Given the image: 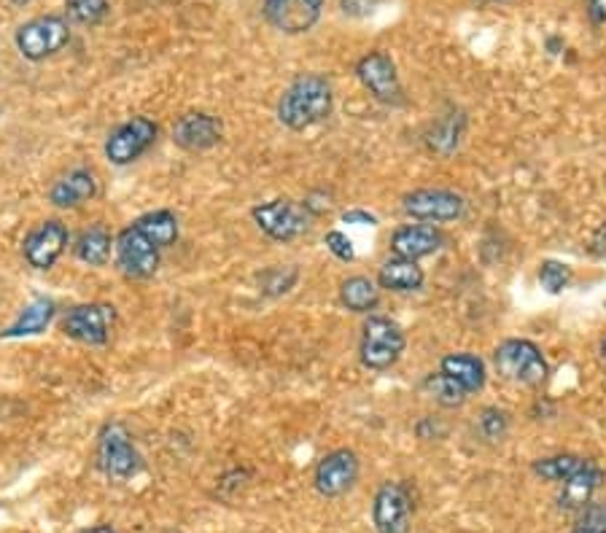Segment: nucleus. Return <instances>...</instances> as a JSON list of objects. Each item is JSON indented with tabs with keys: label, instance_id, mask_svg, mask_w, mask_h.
<instances>
[{
	"label": "nucleus",
	"instance_id": "30",
	"mask_svg": "<svg viewBox=\"0 0 606 533\" xmlns=\"http://www.w3.org/2000/svg\"><path fill=\"white\" fill-rule=\"evenodd\" d=\"M571 278H575V272H571V267L564 265V262L547 259L539 265V283H542V289L547 291V294H560L564 289H569Z\"/></svg>",
	"mask_w": 606,
	"mask_h": 533
},
{
	"label": "nucleus",
	"instance_id": "7",
	"mask_svg": "<svg viewBox=\"0 0 606 533\" xmlns=\"http://www.w3.org/2000/svg\"><path fill=\"white\" fill-rule=\"evenodd\" d=\"M356 78L362 81V87L378 100V103L391 105V109H400V105H404V89L391 54L380 52V49L364 54V58L356 63Z\"/></svg>",
	"mask_w": 606,
	"mask_h": 533
},
{
	"label": "nucleus",
	"instance_id": "28",
	"mask_svg": "<svg viewBox=\"0 0 606 533\" xmlns=\"http://www.w3.org/2000/svg\"><path fill=\"white\" fill-rule=\"evenodd\" d=\"M424 391L437 404H442V407H447V409L462 407V404L469 399L467 391H464L458 383H453V380L447 378V375H442V372L429 375V378L424 380Z\"/></svg>",
	"mask_w": 606,
	"mask_h": 533
},
{
	"label": "nucleus",
	"instance_id": "35",
	"mask_svg": "<svg viewBox=\"0 0 606 533\" xmlns=\"http://www.w3.org/2000/svg\"><path fill=\"white\" fill-rule=\"evenodd\" d=\"M337 3H340L342 14L362 20V16L373 14L375 5H378V0H337Z\"/></svg>",
	"mask_w": 606,
	"mask_h": 533
},
{
	"label": "nucleus",
	"instance_id": "20",
	"mask_svg": "<svg viewBox=\"0 0 606 533\" xmlns=\"http://www.w3.org/2000/svg\"><path fill=\"white\" fill-rule=\"evenodd\" d=\"M440 372L447 375L453 383L462 385L469 396L485 389V364H482V358L471 356V353H451V356H445L440 364Z\"/></svg>",
	"mask_w": 606,
	"mask_h": 533
},
{
	"label": "nucleus",
	"instance_id": "41",
	"mask_svg": "<svg viewBox=\"0 0 606 533\" xmlns=\"http://www.w3.org/2000/svg\"><path fill=\"white\" fill-rule=\"evenodd\" d=\"M11 3L20 5V9H22V5H27V3H30V0H11Z\"/></svg>",
	"mask_w": 606,
	"mask_h": 533
},
{
	"label": "nucleus",
	"instance_id": "32",
	"mask_svg": "<svg viewBox=\"0 0 606 533\" xmlns=\"http://www.w3.org/2000/svg\"><path fill=\"white\" fill-rule=\"evenodd\" d=\"M606 531V502H591L580 509L575 533H604Z\"/></svg>",
	"mask_w": 606,
	"mask_h": 533
},
{
	"label": "nucleus",
	"instance_id": "21",
	"mask_svg": "<svg viewBox=\"0 0 606 533\" xmlns=\"http://www.w3.org/2000/svg\"><path fill=\"white\" fill-rule=\"evenodd\" d=\"M424 269L418 267V262H409V259H394L383 262L378 272V285L386 291H394V294H409V291H418L424 289Z\"/></svg>",
	"mask_w": 606,
	"mask_h": 533
},
{
	"label": "nucleus",
	"instance_id": "29",
	"mask_svg": "<svg viewBox=\"0 0 606 533\" xmlns=\"http://www.w3.org/2000/svg\"><path fill=\"white\" fill-rule=\"evenodd\" d=\"M65 11L76 25L94 27L109 16L111 3L109 0H65Z\"/></svg>",
	"mask_w": 606,
	"mask_h": 533
},
{
	"label": "nucleus",
	"instance_id": "17",
	"mask_svg": "<svg viewBox=\"0 0 606 533\" xmlns=\"http://www.w3.org/2000/svg\"><path fill=\"white\" fill-rule=\"evenodd\" d=\"M445 245V234L434 227H426V224H404L391 234V251L400 259L418 262L426 256L437 254V251Z\"/></svg>",
	"mask_w": 606,
	"mask_h": 533
},
{
	"label": "nucleus",
	"instance_id": "39",
	"mask_svg": "<svg viewBox=\"0 0 606 533\" xmlns=\"http://www.w3.org/2000/svg\"><path fill=\"white\" fill-rule=\"evenodd\" d=\"M78 533H119L114 529V525H92V529H84V531H78Z\"/></svg>",
	"mask_w": 606,
	"mask_h": 533
},
{
	"label": "nucleus",
	"instance_id": "22",
	"mask_svg": "<svg viewBox=\"0 0 606 533\" xmlns=\"http://www.w3.org/2000/svg\"><path fill=\"white\" fill-rule=\"evenodd\" d=\"M114 249H116V240L105 227L84 229V232L78 234L76 245H73V251H76V259L84 262V265H89V267L109 265L111 251Z\"/></svg>",
	"mask_w": 606,
	"mask_h": 533
},
{
	"label": "nucleus",
	"instance_id": "9",
	"mask_svg": "<svg viewBox=\"0 0 606 533\" xmlns=\"http://www.w3.org/2000/svg\"><path fill=\"white\" fill-rule=\"evenodd\" d=\"M156 125L149 116H132L125 125L116 127L114 132L105 140V160L116 167L132 165L135 160L146 154L156 140Z\"/></svg>",
	"mask_w": 606,
	"mask_h": 533
},
{
	"label": "nucleus",
	"instance_id": "5",
	"mask_svg": "<svg viewBox=\"0 0 606 533\" xmlns=\"http://www.w3.org/2000/svg\"><path fill=\"white\" fill-rule=\"evenodd\" d=\"M98 467L109 480L125 482L140 471V453L122 423H105L98 436Z\"/></svg>",
	"mask_w": 606,
	"mask_h": 533
},
{
	"label": "nucleus",
	"instance_id": "1",
	"mask_svg": "<svg viewBox=\"0 0 606 533\" xmlns=\"http://www.w3.org/2000/svg\"><path fill=\"white\" fill-rule=\"evenodd\" d=\"M334 92L332 84L321 73H302L286 87L278 100V119L289 130L302 132L321 125L332 116Z\"/></svg>",
	"mask_w": 606,
	"mask_h": 533
},
{
	"label": "nucleus",
	"instance_id": "4",
	"mask_svg": "<svg viewBox=\"0 0 606 533\" xmlns=\"http://www.w3.org/2000/svg\"><path fill=\"white\" fill-rule=\"evenodd\" d=\"M493 367L504 380L539 389L547 380L550 367L542 351L531 340H507L493 351Z\"/></svg>",
	"mask_w": 606,
	"mask_h": 533
},
{
	"label": "nucleus",
	"instance_id": "26",
	"mask_svg": "<svg viewBox=\"0 0 606 533\" xmlns=\"http://www.w3.org/2000/svg\"><path fill=\"white\" fill-rule=\"evenodd\" d=\"M464 127H467L464 114H447L445 119L437 122L429 132L431 151H437V154H445V156L453 154V151L458 149V143H462Z\"/></svg>",
	"mask_w": 606,
	"mask_h": 533
},
{
	"label": "nucleus",
	"instance_id": "3",
	"mask_svg": "<svg viewBox=\"0 0 606 533\" xmlns=\"http://www.w3.org/2000/svg\"><path fill=\"white\" fill-rule=\"evenodd\" d=\"M404 345H407V337H404L400 323L386 316H369L362 327L358 358L373 372H386L400 361Z\"/></svg>",
	"mask_w": 606,
	"mask_h": 533
},
{
	"label": "nucleus",
	"instance_id": "43",
	"mask_svg": "<svg viewBox=\"0 0 606 533\" xmlns=\"http://www.w3.org/2000/svg\"><path fill=\"white\" fill-rule=\"evenodd\" d=\"M604 307H606V302H604Z\"/></svg>",
	"mask_w": 606,
	"mask_h": 533
},
{
	"label": "nucleus",
	"instance_id": "24",
	"mask_svg": "<svg viewBox=\"0 0 606 533\" xmlns=\"http://www.w3.org/2000/svg\"><path fill=\"white\" fill-rule=\"evenodd\" d=\"M340 302L351 313H373L380 302V289L367 275H351L340 283Z\"/></svg>",
	"mask_w": 606,
	"mask_h": 533
},
{
	"label": "nucleus",
	"instance_id": "38",
	"mask_svg": "<svg viewBox=\"0 0 606 533\" xmlns=\"http://www.w3.org/2000/svg\"><path fill=\"white\" fill-rule=\"evenodd\" d=\"M591 254L593 256H606V221L602 224V227L593 232V238H591Z\"/></svg>",
	"mask_w": 606,
	"mask_h": 533
},
{
	"label": "nucleus",
	"instance_id": "14",
	"mask_svg": "<svg viewBox=\"0 0 606 533\" xmlns=\"http://www.w3.org/2000/svg\"><path fill=\"white\" fill-rule=\"evenodd\" d=\"M358 456L348 447H340V450L327 453V456L318 461L316 474H313V485L316 491L321 493L324 498H340L356 485L358 480Z\"/></svg>",
	"mask_w": 606,
	"mask_h": 533
},
{
	"label": "nucleus",
	"instance_id": "36",
	"mask_svg": "<svg viewBox=\"0 0 606 533\" xmlns=\"http://www.w3.org/2000/svg\"><path fill=\"white\" fill-rule=\"evenodd\" d=\"M342 221L345 224H362V227H375L378 224V218L373 216V213H367V211H345L342 213Z\"/></svg>",
	"mask_w": 606,
	"mask_h": 533
},
{
	"label": "nucleus",
	"instance_id": "10",
	"mask_svg": "<svg viewBox=\"0 0 606 533\" xmlns=\"http://www.w3.org/2000/svg\"><path fill=\"white\" fill-rule=\"evenodd\" d=\"M373 525L378 533H409L413 496L402 482H383L373 502Z\"/></svg>",
	"mask_w": 606,
	"mask_h": 533
},
{
	"label": "nucleus",
	"instance_id": "23",
	"mask_svg": "<svg viewBox=\"0 0 606 533\" xmlns=\"http://www.w3.org/2000/svg\"><path fill=\"white\" fill-rule=\"evenodd\" d=\"M52 318H54V302L38 296V300H33L30 305L20 313V318H16V321L11 323L5 332H0V337H5V340H14V337L41 334V332H47V327L52 323Z\"/></svg>",
	"mask_w": 606,
	"mask_h": 533
},
{
	"label": "nucleus",
	"instance_id": "12",
	"mask_svg": "<svg viewBox=\"0 0 606 533\" xmlns=\"http://www.w3.org/2000/svg\"><path fill=\"white\" fill-rule=\"evenodd\" d=\"M262 14L267 25L283 36H302L318 25L324 14V0H265Z\"/></svg>",
	"mask_w": 606,
	"mask_h": 533
},
{
	"label": "nucleus",
	"instance_id": "44",
	"mask_svg": "<svg viewBox=\"0 0 606 533\" xmlns=\"http://www.w3.org/2000/svg\"><path fill=\"white\" fill-rule=\"evenodd\" d=\"M604 533H606V531H604Z\"/></svg>",
	"mask_w": 606,
	"mask_h": 533
},
{
	"label": "nucleus",
	"instance_id": "42",
	"mask_svg": "<svg viewBox=\"0 0 606 533\" xmlns=\"http://www.w3.org/2000/svg\"><path fill=\"white\" fill-rule=\"evenodd\" d=\"M602 353H604V358H606V340L602 342Z\"/></svg>",
	"mask_w": 606,
	"mask_h": 533
},
{
	"label": "nucleus",
	"instance_id": "34",
	"mask_svg": "<svg viewBox=\"0 0 606 533\" xmlns=\"http://www.w3.org/2000/svg\"><path fill=\"white\" fill-rule=\"evenodd\" d=\"M294 283H296V269H289V272H283V269H273V272H267L265 291L267 294H286Z\"/></svg>",
	"mask_w": 606,
	"mask_h": 533
},
{
	"label": "nucleus",
	"instance_id": "18",
	"mask_svg": "<svg viewBox=\"0 0 606 533\" xmlns=\"http://www.w3.org/2000/svg\"><path fill=\"white\" fill-rule=\"evenodd\" d=\"M604 485V469L596 467V464L588 461L577 474H571L569 480L564 482L558 493V507L564 512H580L585 504L593 502L598 487Z\"/></svg>",
	"mask_w": 606,
	"mask_h": 533
},
{
	"label": "nucleus",
	"instance_id": "37",
	"mask_svg": "<svg viewBox=\"0 0 606 533\" xmlns=\"http://www.w3.org/2000/svg\"><path fill=\"white\" fill-rule=\"evenodd\" d=\"M588 16L596 25H606V0H588Z\"/></svg>",
	"mask_w": 606,
	"mask_h": 533
},
{
	"label": "nucleus",
	"instance_id": "33",
	"mask_svg": "<svg viewBox=\"0 0 606 533\" xmlns=\"http://www.w3.org/2000/svg\"><path fill=\"white\" fill-rule=\"evenodd\" d=\"M324 245H327V249L332 251V254L340 262H353V259H356V251H353L351 238H348L345 232H340V229H332V232L324 234Z\"/></svg>",
	"mask_w": 606,
	"mask_h": 533
},
{
	"label": "nucleus",
	"instance_id": "19",
	"mask_svg": "<svg viewBox=\"0 0 606 533\" xmlns=\"http://www.w3.org/2000/svg\"><path fill=\"white\" fill-rule=\"evenodd\" d=\"M98 194V178H94L92 170H78L65 173L52 189H49V200H52L54 207H78L84 202H89Z\"/></svg>",
	"mask_w": 606,
	"mask_h": 533
},
{
	"label": "nucleus",
	"instance_id": "31",
	"mask_svg": "<svg viewBox=\"0 0 606 533\" xmlns=\"http://www.w3.org/2000/svg\"><path fill=\"white\" fill-rule=\"evenodd\" d=\"M477 426H480V434L485 436L488 442H498V440H504V434H507L509 415L498 407H485L480 413Z\"/></svg>",
	"mask_w": 606,
	"mask_h": 533
},
{
	"label": "nucleus",
	"instance_id": "27",
	"mask_svg": "<svg viewBox=\"0 0 606 533\" xmlns=\"http://www.w3.org/2000/svg\"><path fill=\"white\" fill-rule=\"evenodd\" d=\"M585 458L575 456V453H560V456L539 458V461H534V474L550 482H566L571 474H577V471L585 467Z\"/></svg>",
	"mask_w": 606,
	"mask_h": 533
},
{
	"label": "nucleus",
	"instance_id": "8",
	"mask_svg": "<svg viewBox=\"0 0 606 533\" xmlns=\"http://www.w3.org/2000/svg\"><path fill=\"white\" fill-rule=\"evenodd\" d=\"M116 265H119L122 272L127 278L135 280H146L160 269L162 262V249L135 224L125 227L116 238Z\"/></svg>",
	"mask_w": 606,
	"mask_h": 533
},
{
	"label": "nucleus",
	"instance_id": "16",
	"mask_svg": "<svg viewBox=\"0 0 606 533\" xmlns=\"http://www.w3.org/2000/svg\"><path fill=\"white\" fill-rule=\"evenodd\" d=\"M222 140V122L205 111H192L184 114L173 125V143L181 145L184 151H207Z\"/></svg>",
	"mask_w": 606,
	"mask_h": 533
},
{
	"label": "nucleus",
	"instance_id": "15",
	"mask_svg": "<svg viewBox=\"0 0 606 533\" xmlns=\"http://www.w3.org/2000/svg\"><path fill=\"white\" fill-rule=\"evenodd\" d=\"M67 249V227L58 218L38 224L22 245V256L33 269H52Z\"/></svg>",
	"mask_w": 606,
	"mask_h": 533
},
{
	"label": "nucleus",
	"instance_id": "13",
	"mask_svg": "<svg viewBox=\"0 0 606 533\" xmlns=\"http://www.w3.org/2000/svg\"><path fill=\"white\" fill-rule=\"evenodd\" d=\"M114 307L111 305H78L71 307L63 321V332L81 345H105L114 329Z\"/></svg>",
	"mask_w": 606,
	"mask_h": 533
},
{
	"label": "nucleus",
	"instance_id": "25",
	"mask_svg": "<svg viewBox=\"0 0 606 533\" xmlns=\"http://www.w3.org/2000/svg\"><path fill=\"white\" fill-rule=\"evenodd\" d=\"M135 227L143 229L146 234H149L151 240H154L156 245H160L162 251L171 249V245H176L178 240V218L176 213L171 211H151L146 213V216L135 218Z\"/></svg>",
	"mask_w": 606,
	"mask_h": 533
},
{
	"label": "nucleus",
	"instance_id": "11",
	"mask_svg": "<svg viewBox=\"0 0 606 533\" xmlns=\"http://www.w3.org/2000/svg\"><path fill=\"white\" fill-rule=\"evenodd\" d=\"M402 211L415 221H456L467 211V202L462 194L447 192V189H415V192L404 194Z\"/></svg>",
	"mask_w": 606,
	"mask_h": 533
},
{
	"label": "nucleus",
	"instance_id": "40",
	"mask_svg": "<svg viewBox=\"0 0 606 533\" xmlns=\"http://www.w3.org/2000/svg\"><path fill=\"white\" fill-rule=\"evenodd\" d=\"M475 3H480V5H488V3H504V0H475Z\"/></svg>",
	"mask_w": 606,
	"mask_h": 533
},
{
	"label": "nucleus",
	"instance_id": "6",
	"mask_svg": "<svg viewBox=\"0 0 606 533\" xmlns=\"http://www.w3.org/2000/svg\"><path fill=\"white\" fill-rule=\"evenodd\" d=\"M254 216L256 227L267 234V238L278 240V243H291V240L302 238V234L311 229V211H307L302 202L294 200H273V202H262L251 211Z\"/></svg>",
	"mask_w": 606,
	"mask_h": 533
},
{
	"label": "nucleus",
	"instance_id": "2",
	"mask_svg": "<svg viewBox=\"0 0 606 533\" xmlns=\"http://www.w3.org/2000/svg\"><path fill=\"white\" fill-rule=\"evenodd\" d=\"M16 52L30 63H43L71 43V22L60 14H43L25 22L14 33Z\"/></svg>",
	"mask_w": 606,
	"mask_h": 533
}]
</instances>
